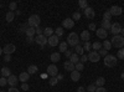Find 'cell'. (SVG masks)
Returning <instances> with one entry per match:
<instances>
[{
  "mask_svg": "<svg viewBox=\"0 0 124 92\" xmlns=\"http://www.w3.org/2000/svg\"><path fill=\"white\" fill-rule=\"evenodd\" d=\"M79 41H81V39H79V36L76 33H71L67 36V44L70 46H72V47H76L77 45H79Z\"/></svg>",
  "mask_w": 124,
  "mask_h": 92,
  "instance_id": "6da1fadb",
  "label": "cell"
},
{
  "mask_svg": "<svg viewBox=\"0 0 124 92\" xmlns=\"http://www.w3.org/2000/svg\"><path fill=\"white\" fill-rule=\"evenodd\" d=\"M110 44H112V46H114V47L122 49V47H124V37H123L122 35H116V36H113Z\"/></svg>",
  "mask_w": 124,
  "mask_h": 92,
  "instance_id": "7a4b0ae2",
  "label": "cell"
},
{
  "mask_svg": "<svg viewBox=\"0 0 124 92\" xmlns=\"http://www.w3.org/2000/svg\"><path fill=\"white\" fill-rule=\"evenodd\" d=\"M40 23H41V19H40V16H39L37 14L31 15V16L29 17V20H27L29 26H30V27H34V29L39 27V26H40Z\"/></svg>",
  "mask_w": 124,
  "mask_h": 92,
  "instance_id": "3957f363",
  "label": "cell"
},
{
  "mask_svg": "<svg viewBox=\"0 0 124 92\" xmlns=\"http://www.w3.org/2000/svg\"><path fill=\"white\" fill-rule=\"evenodd\" d=\"M117 61H118L117 56L107 55V56L104 57V60H103V62H104V65H106L107 67H114V66L117 65Z\"/></svg>",
  "mask_w": 124,
  "mask_h": 92,
  "instance_id": "277c9868",
  "label": "cell"
},
{
  "mask_svg": "<svg viewBox=\"0 0 124 92\" xmlns=\"http://www.w3.org/2000/svg\"><path fill=\"white\" fill-rule=\"evenodd\" d=\"M46 72H47V75L51 76V77H56V76L58 75V68H57V66H56L55 64H51V65L47 66Z\"/></svg>",
  "mask_w": 124,
  "mask_h": 92,
  "instance_id": "5b68a950",
  "label": "cell"
},
{
  "mask_svg": "<svg viewBox=\"0 0 124 92\" xmlns=\"http://www.w3.org/2000/svg\"><path fill=\"white\" fill-rule=\"evenodd\" d=\"M15 51H16V46L14 44H6L4 46V49H3V52L5 55H11V54L15 52Z\"/></svg>",
  "mask_w": 124,
  "mask_h": 92,
  "instance_id": "8992f818",
  "label": "cell"
},
{
  "mask_svg": "<svg viewBox=\"0 0 124 92\" xmlns=\"http://www.w3.org/2000/svg\"><path fill=\"white\" fill-rule=\"evenodd\" d=\"M101 60V56L98 54V51H89L88 54V61H91V62H98V61Z\"/></svg>",
  "mask_w": 124,
  "mask_h": 92,
  "instance_id": "52a82bcc",
  "label": "cell"
},
{
  "mask_svg": "<svg viewBox=\"0 0 124 92\" xmlns=\"http://www.w3.org/2000/svg\"><path fill=\"white\" fill-rule=\"evenodd\" d=\"M109 13H110L112 16H119V15H122V13H123V9H122L120 6H118V5H113V6L109 9Z\"/></svg>",
  "mask_w": 124,
  "mask_h": 92,
  "instance_id": "ba28073f",
  "label": "cell"
},
{
  "mask_svg": "<svg viewBox=\"0 0 124 92\" xmlns=\"http://www.w3.org/2000/svg\"><path fill=\"white\" fill-rule=\"evenodd\" d=\"M47 44H48L51 47L60 45V37H58V36H56V35L54 34L52 36H50V37L47 39Z\"/></svg>",
  "mask_w": 124,
  "mask_h": 92,
  "instance_id": "9c48e42d",
  "label": "cell"
},
{
  "mask_svg": "<svg viewBox=\"0 0 124 92\" xmlns=\"http://www.w3.org/2000/svg\"><path fill=\"white\" fill-rule=\"evenodd\" d=\"M35 42H36L37 45H40L41 47H44V46L47 44V37H46L45 35H37V36L35 37Z\"/></svg>",
  "mask_w": 124,
  "mask_h": 92,
  "instance_id": "30bf717a",
  "label": "cell"
},
{
  "mask_svg": "<svg viewBox=\"0 0 124 92\" xmlns=\"http://www.w3.org/2000/svg\"><path fill=\"white\" fill-rule=\"evenodd\" d=\"M120 31H122V26L119 23H114L112 24V27H110V33L113 34V36L116 35H120Z\"/></svg>",
  "mask_w": 124,
  "mask_h": 92,
  "instance_id": "8fae6325",
  "label": "cell"
},
{
  "mask_svg": "<svg viewBox=\"0 0 124 92\" xmlns=\"http://www.w3.org/2000/svg\"><path fill=\"white\" fill-rule=\"evenodd\" d=\"M75 26V21L72 20V17H67L62 21V27L63 29H72Z\"/></svg>",
  "mask_w": 124,
  "mask_h": 92,
  "instance_id": "7c38bea8",
  "label": "cell"
},
{
  "mask_svg": "<svg viewBox=\"0 0 124 92\" xmlns=\"http://www.w3.org/2000/svg\"><path fill=\"white\" fill-rule=\"evenodd\" d=\"M83 13H85V16H86L87 19H93V17L96 16V11H94V10H93V8H91V6H88L87 9H85Z\"/></svg>",
  "mask_w": 124,
  "mask_h": 92,
  "instance_id": "4fadbf2b",
  "label": "cell"
},
{
  "mask_svg": "<svg viewBox=\"0 0 124 92\" xmlns=\"http://www.w3.org/2000/svg\"><path fill=\"white\" fill-rule=\"evenodd\" d=\"M79 39L82 40V41H85V42H88L89 40H91V33L88 31V30H83V31L81 33Z\"/></svg>",
  "mask_w": 124,
  "mask_h": 92,
  "instance_id": "5bb4252c",
  "label": "cell"
},
{
  "mask_svg": "<svg viewBox=\"0 0 124 92\" xmlns=\"http://www.w3.org/2000/svg\"><path fill=\"white\" fill-rule=\"evenodd\" d=\"M17 82H19V77H16L15 75H10L8 77V84L11 86V87H15L17 85Z\"/></svg>",
  "mask_w": 124,
  "mask_h": 92,
  "instance_id": "9a60e30c",
  "label": "cell"
},
{
  "mask_svg": "<svg viewBox=\"0 0 124 92\" xmlns=\"http://www.w3.org/2000/svg\"><path fill=\"white\" fill-rule=\"evenodd\" d=\"M96 34H97V37L98 39H106L108 36V31H106V30L102 29V27H99V29L96 30Z\"/></svg>",
  "mask_w": 124,
  "mask_h": 92,
  "instance_id": "2e32d148",
  "label": "cell"
},
{
  "mask_svg": "<svg viewBox=\"0 0 124 92\" xmlns=\"http://www.w3.org/2000/svg\"><path fill=\"white\" fill-rule=\"evenodd\" d=\"M79 78H81V72L79 71H72L71 72V80L73 81V82H77V81H79Z\"/></svg>",
  "mask_w": 124,
  "mask_h": 92,
  "instance_id": "e0dca14e",
  "label": "cell"
},
{
  "mask_svg": "<svg viewBox=\"0 0 124 92\" xmlns=\"http://www.w3.org/2000/svg\"><path fill=\"white\" fill-rule=\"evenodd\" d=\"M29 78H30V75L27 74V71H26V72H21L20 76H19V80L21 81V84H26L29 81Z\"/></svg>",
  "mask_w": 124,
  "mask_h": 92,
  "instance_id": "ac0fdd59",
  "label": "cell"
},
{
  "mask_svg": "<svg viewBox=\"0 0 124 92\" xmlns=\"http://www.w3.org/2000/svg\"><path fill=\"white\" fill-rule=\"evenodd\" d=\"M63 67H65V70L70 71V72H72V71H75V64H72L70 60H68V61H66V62L63 64Z\"/></svg>",
  "mask_w": 124,
  "mask_h": 92,
  "instance_id": "d6986e66",
  "label": "cell"
},
{
  "mask_svg": "<svg viewBox=\"0 0 124 92\" xmlns=\"http://www.w3.org/2000/svg\"><path fill=\"white\" fill-rule=\"evenodd\" d=\"M50 59H51V61H52V64H56L61 60V55H60V52H52L51 56H50Z\"/></svg>",
  "mask_w": 124,
  "mask_h": 92,
  "instance_id": "ffe728a7",
  "label": "cell"
},
{
  "mask_svg": "<svg viewBox=\"0 0 124 92\" xmlns=\"http://www.w3.org/2000/svg\"><path fill=\"white\" fill-rule=\"evenodd\" d=\"M101 27L104 29L106 31H108V30H110V27H112V23H110V21H106V20H102Z\"/></svg>",
  "mask_w": 124,
  "mask_h": 92,
  "instance_id": "44dd1931",
  "label": "cell"
},
{
  "mask_svg": "<svg viewBox=\"0 0 124 92\" xmlns=\"http://www.w3.org/2000/svg\"><path fill=\"white\" fill-rule=\"evenodd\" d=\"M0 72H1V76H3V77H6V78H8L10 75H11V71H10V68L6 67V66L0 70Z\"/></svg>",
  "mask_w": 124,
  "mask_h": 92,
  "instance_id": "7402d4cb",
  "label": "cell"
},
{
  "mask_svg": "<svg viewBox=\"0 0 124 92\" xmlns=\"http://www.w3.org/2000/svg\"><path fill=\"white\" fill-rule=\"evenodd\" d=\"M39 71V67L36 66V65H30L29 67H27V74L29 75H34V74H36Z\"/></svg>",
  "mask_w": 124,
  "mask_h": 92,
  "instance_id": "603a6c76",
  "label": "cell"
},
{
  "mask_svg": "<svg viewBox=\"0 0 124 92\" xmlns=\"http://www.w3.org/2000/svg\"><path fill=\"white\" fill-rule=\"evenodd\" d=\"M104 84H106V78L104 77H98L96 80V82H94V85L97 87H104Z\"/></svg>",
  "mask_w": 124,
  "mask_h": 92,
  "instance_id": "cb8c5ba5",
  "label": "cell"
},
{
  "mask_svg": "<svg viewBox=\"0 0 124 92\" xmlns=\"http://www.w3.org/2000/svg\"><path fill=\"white\" fill-rule=\"evenodd\" d=\"M5 19H6V21H8V23H11L13 20L15 19V13H13V11H8L6 15H5Z\"/></svg>",
  "mask_w": 124,
  "mask_h": 92,
  "instance_id": "d4e9b609",
  "label": "cell"
},
{
  "mask_svg": "<svg viewBox=\"0 0 124 92\" xmlns=\"http://www.w3.org/2000/svg\"><path fill=\"white\" fill-rule=\"evenodd\" d=\"M26 36L27 37H35V34H36V30L34 29V27H29L27 30H26Z\"/></svg>",
  "mask_w": 124,
  "mask_h": 92,
  "instance_id": "484cf974",
  "label": "cell"
},
{
  "mask_svg": "<svg viewBox=\"0 0 124 92\" xmlns=\"http://www.w3.org/2000/svg\"><path fill=\"white\" fill-rule=\"evenodd\" d=\"M54 33H55V30H52L51 27H46V29H44V35H45L47 39H48L50 36H52Z\"/></svg>",
  "mask_w": 124,
  "mask_h": 92,
  "instance_id": "4316f807",
  "label": "cell"
},
{
  "mask_svg": "<svg viewBox=\"0 0 124 92\" xmlns=\"http://www.w3.org/2000/svg\"><path fill=\"white\" fill-rule=\"evenodd\" d=\"M58 46H60V52H66L68 44H67V41H62V42H60Z\"/></svg>",
  "mask_w": 124,
  "mask_h": 92,
  "instance_id": "83f0119b",
  "label": "cell"
},
{
  "mask_svg": "<svg viewBox=\"0 0 124 92\" xmlns=\"http://www.w3.org/2000/svg\"><path fill=\"white\" fill-rule=\"evenodd\" d=\"M70 61H71L72 64H75V65H76V64L79 62V56H78L77 54H72V56L70 57Z\"/></svg>",
  "mask_w": 124,
  "mask_h": 92,
  "instance_id": "f1b7e54d",
  "label": "cell"
},
{
  "mask_svg": "<svg viewBox=\"0 0 124 92\" xmlns=\"http://www.w3.org/2000/svg\"><path fill=\"white\" fill-rule=\"evenodd\" d=\"M75 50H76L75 54H77L78 56H79V55H85V50H83V46H82V45H77V46L75 47Z\"/></svg>",
  "mask_w": 124,
  "mask_h": 92,
  "instance_id": "f546056e",
  "label": "cell"
},
{
  "mask_svg": "<svg viewBox=\"0 0 124 92\" xmlns=\"http://www.w3.org/2000/svg\"><path fill=\"white\" fill-rule=\"evenodd\" d=\"M78 6L82 10H85V9L88 8V1H87V0H79V1H78Z\"/></svg>",
  "mask_w": 124,
  "mask_h": 92,
  "instance_id": "4dcf8cb0",
  "label": "cell"
},
{
  "mask_svg": "<svg viewBox=\"0 0 124 92\" xmlns=\"http://www.w3.org/2000/svg\"><path fill=\"white\" fill-rule=\"evenodd\" d=\"M102 46H103V49L107 50V51H109V50L112 49V44H110V41H108V40H106V41H103Z\"/></svg>",
  "mask_w": 124,
  "mask_h": 92,
  "instance_id": "1f68e13d",
  "label": "cell"
},
{
  "mask_svg": "<svg viewBox=\"0 0 124 92\" xmlns=\"http://www.w3.org/2000/svg\"><path fill=\"white\" fill-rule=\"evenodd\" d=\"M103 20H106V21H110L112 20V15L109 13V10H107V11L103 14Z\"/></svg>",
  "mask_w": 124,
  "mask_h": 92,
  "instance_id": "d6a6232c",
  "label": "cell"
},
{
  "mask_svg": "<svg viewBox=\"0 0 124 92\" xmlns=\"http://www.w3.org/2000/svg\"><path fill=\"white\" fill-rule=\"evenodd\" d=\"M92 49H93V50H98V51H99V50L102 49V42H99V41L93 42V44H92Z\"/></svg>",
  "mask_w": 124,
  "mask_h": 92,
  "instance_id": "836d02e7",
  "label": "cell"
},
{
  "mask_svg": "<svg viewBox=\"0 0 124 92\" xmlns=\"http://www.w3.org/2000/svg\"><path fill=\"white\" fill-rule=\"evenodd\" d=\"M29 27H30V26H29V24H27V23L21 24V25H20V30H19V31H20V33H26V30H27Z\"/></svg>",
  "mask_w": 124,
  "mask_h": 92,
  "instance_id": "e575fe53",
  "label": "cell"
},
{
  "mask_svg": "<svg viewBox=\"0 0 124 92\" xmlns=\"http://www.w3.org/2000/svg\"><path fill=\"white\" fill-rule=\"evenodd\" d=\"M57 82H58L57 77H50V80H48L50 86H56V85H57Z\"/></svg>",
  "mask_w": 124,
  "mask_h": 92,
  "instance_id": "d590c367",
  "label": "cell"
},
{
  "mask_svg": "<svg viewBox=\"0 0 124 92\" xmlns=\"http://www.w3.org/2000/svg\"><path fill=\"white\" fill-rule=\"evenodd\" d=\"M117 59H119V60H124V47H122L120 50H118Z\"/></svg>",
  "mask_w": 124,
  "mask_h": 92,
  "instance_id": "8d00e7d4",
  "label": "cell"
},
{
  "mask_svg": "<svg viewBox=\"0 0 124 92\" xmlns=\"http://www.w3.org/2000/svg\"><path fill=\"white\" fill-rule=\"evenodd\" d=\"M86 90H87L88 92H96V90H97V86H96L94 84H91V85H89V86H88Z\"/></svg>",
  "mask_w": 124,
  "mask_h": 92,
  "instance_id": "74e56055",
  "label": "cell"
},
{
  "mask_svg": "<svg viewBox=\"0 0 124 92\" xmlns=\"http://www.w3.org/2000/svg\"><path fill=\"white\" fill-rule=\"evenodd\" d=\"M83 68H85V66H83V64H82V62H78V64L75 65V70H76V71H79V72H81Z\"/></svg>",
  "mask_w": 124,
  "mask_h": 92,
  "instance_id": "f35d334b",
  "label": "cell"
},
{
  "mask_svg": "<svg viewBox=\"0 0 124 92\" xmlns=\"http://www.w3.org/2000/svg\"><path fill=\"white\" fill-rule=\"evenodd\" d=\"M79 19H81V13H78V11L73 13V15H72V20H73V21H77V20H79Z\"/></svg>",
  "mask_w": 124,
  "mask_h": 92,
  "instance_id": "ab89813d",
  "label": "cell"
},
{
  "mask_svg": "<svg viewBox=\"0 0 124 92\" xmlns=\"http://www.w3.org/2000/svg\"><path fill=\"white\" fill-rule=\"evenodd\" d=\"M9 9H10V11L14 13L15 10L17 9V4H16V3H10V4H9Z\"/></svg>",
  "mask_w": 124,
  "mask_h": 92,
  "instance_id": "60d3db41",
  "label": "cell"
},
{
  "mask_svg": "<svg viewBox=\"0 0 124 92\" xmlns=\"http://www.w3.org/2000/svg\"><path fill=\"white\" fill-rule=\"evenodd\" d=\"M55 35L58 36V37L63 35V30H62V27H57V29L55 30Z\"/></svg>",
  "mask_w": 124,
  "mask_h": 92,
  "instance_id": "b9f144b4",
  "label": "cell"
},
{
  "mask_svg": "<svg viewBox=\"0 0 124 92\" xmlns=\"http://www.w3.org/2000/svg\"><path fill=\"white\" fill-rule=\"evenodd\" d=\"M98 54H99V56H103V57H106V56L108 55V51H107V50H104V49H101V50L98 51Z\"/></svg>",
  "mask_w": 124,
  "mask_h": 92,
  "instance_id": "7bdbcfd3",
  "label": "cell"
},
{
  "mask_svg": "<svg viewBox=\"0 0 124 92\" xmlns=\"http://www.w3.org/2000/svg\"><path fill=\"white\" fill-rule=\"evenodd\" d=\"M5 85H8V78L6 77H1V78H0V86L4 87Z\"/></svg>",
  "mask_w": 124,
  "mask_h": 92,
  "instance_id": "ee69618b",
  "label": "cell"
},
{
  "mask_svg": "<svg viewBox=\"0 0 124 92\" xmlns=\"http://www.w3.org/2000/svg\"><path fill=\"white\" fill-rule=\"evenodd\" d=\"M91 49H92V44L88 41V42H85V45H83V50H87V51H91Z\"/></svg>",
  "mask_w": 124,
  "mask_h": 92,
  "instance_id": "f6af8a7d",
  "label": "cell"
},
{
  "mask_svg": "<svg viewBox=\"0 0 124 92\" xmlns=\"http://www.w3.org/2000/svg\"><path fill=\"white\" fill-rule=\"evenodd\" d=\"M89 30H92V31H96V30H97V26H96L94 23H91L88 25V31H89Z\"/></svg>",
  "mask_w": 124,
  "mask_h": 92,
  "instance_id": "bcb514c9",
  "label": "cell"
},
{
  "mask_svg": "<svg viewBox=\"0 0 124 92\" xmlns=\"http://www.w3.org/2000/svg\"><path fill=\"white\" fill-rule=\"evenodd\" d=\"M86 61H88V55H82V57L79 59V62H82V64H85Z\"/></svg>",
  "mask_w": 124,
  "mask_h": 92,
  "instance_id": "7dc6e473",
  "label": "cell"
},
{
  "mask_svg": "<svg viewBox=\"0 0 124 92\" xmlns=\"http://www.w3.org/2000/svg\"><path fill=\"white\" fill-rule=\"evenodd\" d=\"M35 30H36V34H37V35H44V31H42V29H41L40 26L36 27Z\"/></svg>",
  "mask_w": 124,
  "mask_h": 92,
  "instance_id": "c3c4849f",
  "label": "cell"
},
{
  "mask_svg": "<svg viewBox=\"0 0 124 92\" xmlns=\"http://www.w3.org/2000/svg\"><path fill=\"white\" fill-rule=\"evenodd\" d=\"M4 61L5 62H10V61H11V55H5L4 56Z\"/></svg>",
  "mask_w": 124,
  "mask_h": 92,
  "instance_id": "681fc988",
  "label": "cell"
},
{
  "mask_svg": "<svg viewBox=\"0 0 124 92\" xmlns=\"http://www.w3.org/2000/svg\"><path fill=\"white\" fill-rule=\"evenodd\" d=\"M29 88H30V87H29L27 84H21V90H23V91H27Z\"/></svg>",
  "mask_w": 124,
  "mask_h": 92,
  "instance_id": "f907efd6",
  "label": "cell"
},
{
  "mask_svg": "<svg viewBox=\"0 0 124 92\" xmlns=\"http://www.w3.org/2000/svg\"><path fill=\"white\" fill-rule=\"evenodd\" d=\"M72 54H73V52H72V50H67L66 52H65L66 57H71V56H72Z\"/></svg>",
  "mask_w": 124,
  "mask_h": 92,
  "instance_id": "816d5d0a",
  "label": "cell"
},
{
  "mask_svg": "<svg viewBox=\"0 0 124 92\" xmlns=\"http://www.w3.org/2000/svg\"><path fill=\"white\" fill-rule=\"evenodd\" d=\"M96 92H107V90H106L104 87H97Z\"/></svg>",
  "mask_w": 124,
  "mask_h": 92,
  "instance_id": "f5cc1de1",
  "label": "cell"
},
{
  "mask_svg": "<svg viewBox=\"0 0 124 92\" xmlns=\"http://www.w3.org/2000/svg\"><path fill=\"white\" fill-rule=\"evenodd\" d=\"M26 41H27L29 44H32V42H35V37H27Z\"/></svg>",
  "mask_w": 124,
  "mask_h": 92,
  "instance_id": "db71d44e",
  "label": "cell"
},
{
  "mask_svg": "<svg viewBox=\"0 0 124 92\" xmlns=\"http://www.w3.org/2000/svg\"><path fill=\"white\" fill-rule=\"evenodd\" d=\"M77 92H86V88H85L83 86H79V87L77 88Z\"/></svg>",
  "mask_w": 124,
  "mask_h": 92,
  "instance_id": "11a10c76",
  "label": "cell"
},
{
  "mask_svg": "<svg viewBox=\"0 0 124 92\" xmlns=\"http://www.w3.org/2000/svg\"><path fill=\"white\" fill-rule=\"evenodd\" d=\"M9 92H20V90H17V88H15V87H10V88H9Z\"/></svg>",
  "mask_w": 124,
  "mask_h": 92,
  "instance_id": "9f6ffc18",
  "label": "cell"
},
{
  "mask_svg": "<svg viewBox=\"0 0 124 92\" xmlns=\"http://www.w3.org/2000/svg\"><path fill=\"white\" fill-rule=\"evenodd\" d=\"M56 77H57V80H58V81H62V80H63V75H61V74H58Z\"/></svg>",
  "mask_w": 124,
  "mask_h": 92,
  "instance_id": "6f0895ef",
  "label": "cell"
},
{
  "mask_svg": "<svg viewBox=\"0 0 124 92\" xmlns=\"http://www.w3.org/2000/svg\"><path fill=\"white\" fill-rule=\"evenodd\" d=\"M120 35L124 37V29H122V31H120Z\"/></svg>",
  "mask_w": 124,
  "mask_h": 92,
  "instance_id": "680465c9",
  "label": "cell"
},
{
  "mask_svg": "<svg viewBox=\"0 0 124 92\" xmlns=\"http://www.w3.org/2000/svg\"><path fill=\"white\" fill-rule=\"evenodd\" d=\"M20 14H21V13H20L19 10H16V11H15V15H20Z\"/></svg>",
  "mask_w": 124,
  "mask_h": 92,
  "instance_id": "91938a15",
  "label": "cell"
},
{
  "mask_svg": "<svg viewBox=\"0 0 124 92\" xmlns=\"http://www.w3.org/2000/svg\"><path fill=\"white\" fill-rule=\"evenodd\" d=\"M120 77H122V80H124V72H122V75H120Z\"/></svg>",
  "mask_w": 124,
  "mask_h": 92,
  "instance_id": "94428289",
  "label": "cell"
},
{
  "mask_svg": "<svg viewBox=\"0 0 124 92\" xmlns=\"http://www.w3.org/2000/svg\"><path fill=\"white\" fill-rule=\"evenodd\" d=\"M1 54H3V49H1V47H0V55H1Z\"/></svg>",
  "mask_w": 124,
  "mask_h": 92,
  "instance_id": "6125c7cd",
  "label": "cell"
},
{
  "mask_svg": "<svg viewBox=\"0 0 124 92\" xmlns=\"http://www.w3.org/2000/svg\"><path fill=\"white\" fill-rule=\"evenodd\" d=\"M0 92H5V91H0Z\"/></svg>",
  "mask_w": 124,
  "mask_h": 92,
  "instance_id": "be15d7a7",
  "label": "cell"
}]
</instances>
